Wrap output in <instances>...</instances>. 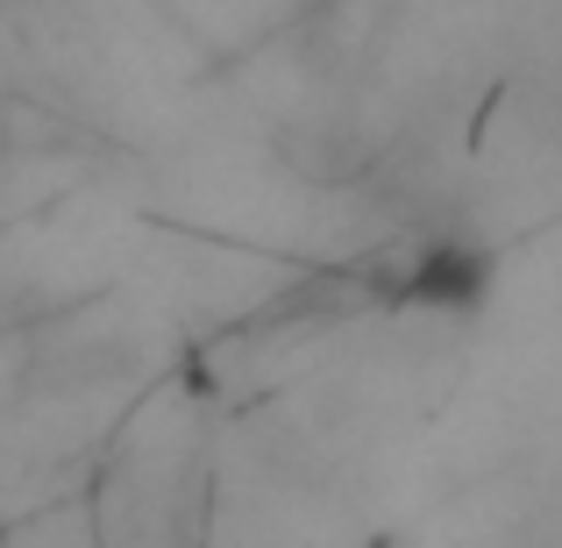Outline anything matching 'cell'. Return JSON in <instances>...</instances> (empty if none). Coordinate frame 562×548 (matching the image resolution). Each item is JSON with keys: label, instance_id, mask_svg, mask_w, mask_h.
<instances>
[{"label": "cell", "instance_id": "obj_1", "mask_svg": "<svg viewBox=\"0 0 562 548\" xmlns=\"http://www.w3.org/2000/svg\"><path fill=\"white\" fill-rule=\"evenodd\" d=\"M93 548H206L214 535V399L192 364L128 406L86 478Z\"/></svg>", "mask_w": 562, "mask_h": 548}]
</instances>
